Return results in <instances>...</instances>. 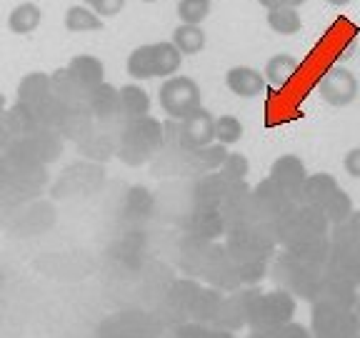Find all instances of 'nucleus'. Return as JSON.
Wrapping results in <instances>:
<instances>
[{
	"instance_id": "obj_1",
	"label": "nucleus",
	"mask_w": 360,
	"mask_h": 338,
	"mask_svg": "<svg viewBox=\"0 0 360 338\" xmlns=\"http://www.w3.org/2000/svg\"><path fill=\"white\" fill-rule=\"evenodd\" d=\"M165 146V128L158 118H135L120 125L118 146H115V156L120 158V163L125 165H146L155 161V156L163 151Z\"/></svg>"
},
{
	"instance_id": "obj_2",
	"label": "nucleus",
	"mask_w": 360,
	"mask_h": 338,
	"mask_svg": "<svg viewBox=\"0 0 360 338\" xmlns=\"http://www.w3.org/2000/svg\"><path fill=\"white\" fill-rule=\"evenodd\" d=\"M326 263H315V261L298 258L290 251H283L273 256V265H270V276L278 283V288L288 291L292 299H303L313 303L315 293L326 281Z\"/></svg>"
},
{
	"instance_id": "obj_3",
	"label": "nucleus",
	"mask_w": 360,
	"mask_h": 338,
	"mask_svg": "<svg viewBox=\"0 0 360 338\" xmlns=\"http://www.w3.org/2000/svg\"><path fill=\"white\" fill-rule=\"evenodd\" d=\"M273 233H276V243L281 248H298L305 243L326 241L330 233V223L323 215V211L295 203L281 218L273 220Z\"/></svg>"
},
{
	"instance_id": "obj_4",
	"label": "nucleus",
	"mask_w": 360,
	"mask_h": 338,
	"mask_svg": "<svg viewBox=\"0 0 360 338\" xmlns=\"http://www.w3.org/2000/svg\"><path fill=\"white\" fill-rule=\"evenodd\" d=\"M183 65V56L178 53L170 40L160 43L138 45L128 56L125 70L133 80H153V78H173Z\"/></svg>"
},
{
	"instance_id": "obj_5",
	"label": "nucleus",
	"mask_w": 360,
	"mask_h": 338,
	"mask_svg": "<svg viewBox=\"0 0 360 338\" xmlns=\"http://www.w3.org/2000/svg\"><path fill=\"white\" fill-rule=\"evenodd\" d=\"M295 299L283 288L260 291L253 288L250 303H248V328L250 331H270V328L285 326L295 318Z\"/></svg>"
},
{
	"instance_id": "obj_6",
	"label": "nucleus",
	"mask_w": 360,
	"mask_h": 338,
	"mask_svg": "<svg viewBox=\"0 0 360 338\" xmlns=\"http://www.w3.org/2000/svg\"><path fill=\"white\" fill-rule=\"evenodd\" d=\"M223 248L236 263H268L278 248L273 223H260L243 228V231L225 233Z\"/></svg>"
},
{
	"instance_id": "obj_7",
	"label": "nucleus",
	"mask_w": 360,
	"mask_h": 338,
	"mask_svg": "<svg viewBox=\"0 0 360 338\" xmlns=\"http://www.w3.org/2000/svg\"><path fill=\"white\" fill-rule=\"evenodd\" d=\"M165 146L183 148V151H200L215 143V115L208 108H198L183 120H165Z\"/></svg>"
},
{
	"instance_id": "obj_8",
	"label": "nucleus",
	"mask_w": 360,
	"mask_h": 338,
	"mask_svg": "<svg viewBox=\"0 0 360 338\" xmlns=\"http://www.w3.org/2000/svg\"><path fill=\"white\" fill-rule=\"evenodd\" d=\"M63 153V135L58 130H33L28 135H20L13 141L6 156L15 163L25 165H48L58 161Z\"/></svg>"
},
{
	"instance_id": "obj_9",
	"label": "nucleus",
	"mask_w": 360,
	"mask_h": 338,
	"mask_svg": "<svg viewBox=\"0 0 360 338\" xmlns=\"http://www.w3.org/2000/svg\"><path fill=\"white\" fill-rule=\"evenodd\" d=\"M158 101L160 108L170 120H183L186 115H191L193 111L202 106V93L200 85L188 75H173L165 78L158 90Z\"/></svg>"
},
{
	"instance_id": "obj_10",
	"label": "nucleus",
	"mask_w": 360,
	"mask_h": 338,
	"mask_svg": "<svg viewBox=\"0 0 360 338\" xmlns=\"http://www.w3.org/2000/svg\"><path fill=\"white\" fill-rule=\"evenodd\" d=\"M245 188V180L231 178L223 170H213V173L198 175L193 183V208H210L220 211L233 196Z\"/></svg>"
},
{
	"instance_id": "obj_11",
	"label": "nucleus",
	"mask_w": 360,
	"mask_h": 338,
	"mask_svg": "<svg viewBox=\"0 0 360 338\" xmlns=\"http://www.w3.org/2000/svg\"><path fill=\"white\" fill-rule=\"evenodd\" d=\"M310 333L313 338H355L360 333V321L353 311L313 306Z\"/></svg>"
},
{
	"instance_id": "obj_12",
	"label": "nucleus",
	"mask_w": 360,
	"mask_h": 338,
	"mask_svg": "<svg viewBox=\"0 0 360 338\" xmlns=\"http://www.w3.org/2000/svg\"><path fill=\"white\" fill-rule=\"evenodd\" d=\"M318 93L328 106L345 108L360 96V83L353 70H348L345 65H333L323 73L321 83H318Z\"/></svg>"
},
{
	"instance_id": "obj_13",
	"label": "nucleus",
	"mask_w": 360,
	"mask_h": 338,
	"mask_svg": "<svg viewBox=\"0 0 360 338\" xmlns=\"http://www.w3.org/2000/svg\"><path fill=\"white\" fill-rule=\"evenodd\" d=\"M220 243L218 241H202V238L183 236L178 246V263L191 278H202V273L208 270L210 261L218 254Z\"/></svg>"
},
{
	"instance_id": "obj_14",
	"label": "nucleus",
	"mask_w": 360,
	"mask_h": 338,
	"mask_svg": "<svg viewBox=\"0 0 360 338\" xmlns=\"http://www.w3.org/2000/svg\"><path fill=\"white\" fill-rule=\"evenodd\" d=\"M220 215H223L225 223V233L233 231H243V228H250V225H260V223H270L263 215L258 213L253 203V196H250V188H243L238 196H233L231 201L225 203L220 208Z\"/></svg>"
},
{
	"instance_id": "obj_15",
	"label": "nucleus",
	"mask_w": 360,
	"mask_h": 338,
	"mask_svg": "<svg viewBox=\"0 0 360 338\" xmlns=\"http://www.w3.org/2000/svg\"><path fill=\"white\" fill-rule=\"evenodd\" d=\"M250 196H253V203H255V208H258V213L263 215L265 220H270V223H273L276 218H281L288 208L295 206V201H292V198L288 196L273 178L260 180L258 186L250 188Z\"/></svg>"
},
{
	"instance_id": "obj_16",
	"label": "nucleus",
	"mask_w": 360,
	"mask_h": 338,
	"mask_svg": "<svg viewBox=\"0 0 360 338\" xmlns=\"http://www.w3.org/2000/svg\"><path fill=\"white\" fill-rule=\"evenodd\" d=\"M308 175L310 173H308V168H305L303 161H300L295 153H285V156H281V158L273 161L268 178L276 180L278 186H281L283 191L292 198V201H298L300 191H303V186H305V180H308Z\"/></svg>"
},
{
	"instance_id": "obj_17",
	"label": "nucleus",
	"mask_w": 360,
	"mask_h": 338,
	"mask_svg": "<svg viewBox=\"0 0 360 338\" xmlns=\"http://www.w3.org/2000/svg\"><path fill=\"white\" fill-rule=\"evenodd\" d=\"M253 288H240V291L225 293L223 303H220V311L213 321V328L236 333V331H240L243 326H248V303H250Z\"/></svg>"
},
{
	"instance_id": "obj_18",
	"label": "nucleus",
	"mask_w": 360,
	"mask_h": 338,
	"mask_svg": "<svg viewBox=\"0 0 360 338\" xmlns=\"http://www.w3.org/2000/svg\"><path fill=\"white\" fill-rule=\"evenodd\" d=\"M202 291V283L198 278H178L165 293V308L173 315L175 321L188 323L191 321L193 306H195L198 296Z\"/></svg>"
},
{
	"instance_id": "obj_19",
	"label": "nucleus",
	"mask_w": 360,
	"mask_h": 338,
	"mask_svg": "<svg viewBox=\"0 0 360 338\" xmlns=\"http://www.w3.org/2000/svg\"><path fill=\"white\" fill-rule=\"evenodd\" d=\"M180 228H183L186 236L202 238V241H218V238H225V223H223L220 211L193 208L188 215H183Z\"/></svg>"
},
{
	"instance_id": "obj_20",
	"label": "nucleus",
	"mask_w": 360,
	"mask_h": 338,
	"mask_svg": "<svg viewBox=\"0 0 360 338\" xmlns=\"http://www.w3.org/2000/svg\"><path fill=\"white\" fill-rule=\"evenodd\" d=\"M153 323L148 315L138 313H120L110 315L101 328L98 338H153Z\"/></svg>"
},
{
	"instance_id": "obj_21",
	"label": "nucleus",
	"mask_w": 360,
	"mask_h": 338,
	"mask_svg": "<svg viewBox=\"0 0 360 338\" xmlns=\"http://www.w3.org/2000/svg\"><path fill=\"white\" fill-rule=\"evenodd\" d=\"M355 296H358V286L343 281V278H335L330 273H326V281L321 283L318 293L310 306H321V308H345L353 311Z\"/></svg>"
},
{
	"instance_id": "obj_22",
	"label": "nucleus",
	"mask_w": 360,
	"mask_h": 338,
	"mask_svg": "<svg viewBox=\"0 0 360 338\" xmlns=\"http://www.w3.org/2000/svg\"><path fill=\"white\" fill-rule=\"evenodd\" d=\"M326 270L360 288V241L353 246H330Z\"/></svg>"
},
{
	"instance_id": "obj_23",
	"label": "nucleus",
	"mask_w": 360,
	"mask_h": 338,
	"mask_svg": "<svg viewBox=\"0 0 360 338\" xmlns=\"http://www.w3.org/2000/svg\"><path fill=\"white\" fill-rule=\"evenodd\" d=\"M338 191H340V183L335 180V175L326 173V170L310 173L295 203H298V206H310V208L323 211V206H326Z\"/></svg>"
},
{
	"instance_id": "obj_24",
	"label": "nucleus",
	"mask_w": 360,
	"mask_h": 338,
	"mask_svg": "<svg viewBox=\"0 0 360 338\" xmlns=\"http://www.w3.org/2000/svg\"><path fill=\"white\" fill-rule=\"evenodd\" d=\"M88 111H90V115H93V120H98L101 125L120 123L118 88H115V85H110V83H101L88 96Z\"/></svg>"
},
{
	"instance_id": "obj_25",
	"label": "nucleus",
	"mask_w": 360,
	"mask_h": 338,
	"mask_svg": "<svg viewBox=\"0 0 360 338\" xmlns=\"http://www.w3.org/2000/svg\"><path fill=\"white\" fill-rule=\"evenodd\" d=\"M68 73L78 80V85L85 90V93H93L101 83H105V65H103L101 58L88 56V53H80L73 61L68 63Z\"/></svg>"
},
{
	"instance_id": "obj_26",
	"label": "nucleus",
	"mask_w": 360,
	"mask_h": 338,
	"mask_svg": "<svg viewBox=\"0 0 360 338\" xmlns=\"http://www.w3.org/2000/svg\"><path fill=\"white\" fill-rule=\"evenodd\" d=\"M118 115L120 125L135 118H146L150 115V96L148 90L141 88L138 83H128L118 88Z\"/></svg>"
},
{
	"instance_id": "obj_27",
	"label": "nucleus",
	"mask_w": 360,
	"mask_h": 338,
	"mask_svg": "<svg viewBox=\"0 0 360 338\" xmlns=\"http://www.w3.org/2000/svg\"><path fill=\"white\" fill-rule=\"evenodd\" d=\"M53 96L68 108V111H88V93L78 85V80L68 73V68H58L51 73Z\"/></svg>"
},
{
	"instance_id": "obj_28",
	"label": "nucleus",
	"mask_w": 360,
	"mask_h": 338,
	"mask_svg": "<svg viewBox=\"0 0 360 338\" xmlns=\"http://www.w3.org/2000/svg\"><path fill=\"white\" fill-rule=\"evenodd\" d=\"M225 85L238 98H258L265 90V78L260 70L250 65H233L225 73Z\"/></svg>"
},
{
	"instance_id": "obj_29",
	"label": "nucleus",
	"mask_w": 360,
	"mask_h": 338,
	"mask_svg": "<svg viewBox=\"0 0 360 338\" xmlns=\"http://www.w3.org/2000/svg\"><path fill=\"white\" fill-rule=\"evenodd\" d=\"M228 158V148L220 146V143H210V146L200 148V151H188L186 161H183V170L195 175H205L213 173V170H220Z\"/></svg>"
},
{
	"instance_id": "obj_30",
	"label": "nucleus",
	"mask_w": 360,
	"mask_h": 338,
	"mask_svg": "<svg viewBox=\"0 0 360 338\" xmlns=\"http://www.w3.org/2000/svg\"><path fill=\"white\" fill-rule=\"evenodd\" d=\"M53 96V80L51 73H43V70H30L20 78L18 83V101L25 103V106H33V103H43Z\"/></svg>"
},
{
	"instance_id": "obj_31",
	"label": "nucleus",
	"mask_w": 360,
	"mask_h": 338,
	"mask_svg": "<svg viewBox=\"0 0 360 338\" xmlns=\"http://www.w3.org/2000/svg\"><path fill=\"white\" fill-rule=\"evenodd\" d=\"M223 291L213 286H202L200 296H198L195 306H193V313H191V321L188 323H200V326H213L215 315L220 311V303H223Z\"/></svg>"
},
{
	"instance_id": "obj_32",
	"label": "nucleus",
	"mask_w": 360,
	"mask_h": 338,
	"mask_svg": "<svg viewBox=\"0 0 360 338\" xmlns=\"http://www.w3.org/2000/svg\"><path fill=\"white\" fill-rule=\"evenodd\" d=\"M40 20H43V11L38 8V3L25 0V3H20V6H15L11 11V15H8V28L15 35H28L38 28Z\"/></svg>"
},
{
	"instance_id": "obj_33",
	"label": "nucleus",
	"mask_w": 360,
	"mask_h": 338,
	"mask_svg": "<svg viewBox=\"0 0 360 338\" xmlns=\"http://www.w3.org/2000/svg\"><path fill=\"white\" fill-rule=\"evenodd\" d=\"M298 68H300V63L295 56H290V53H278V56H273L265 63L263 78H265V83H270L273 88H283Z\"/></svg>"
},
{
	"instance_id": "obj_34",
	"label": "nucleus",
	"mask_w": 360,
	"mask_h": 338,
	"mask_svg": "<svg viewBox=\"0 0 360 338\" xmlns=\"http://www.w3.org/2000/svg\"><path fill=\"white\" fill-rule=\"evenodd\" d=\"M170 43L178 48L180 56H195L205 48V30L200 25H186L180 23L178 28L173 30V40Z\"/></svg>"
},
{
	"instance_id": "obj_35",
	"label": "nucleus",
	"mask_w": 360,
	"mask_h": 338,
	"mask_svg": "<svg viewBox=\"0 0 360 338\" xmlns=\"http://www.w3.org/2000/svg\"><path fill=\"white\" fill-rule=\"evenodd\" d=\"M65 28L70 33H88V30H101L103 18L90 6H70L65 11Z\"/></svg>"
},
{
	"instance_id": "obj_36",
	"label": "nucleus",
	"mask_w": 360,
	"mask_h": 338,
	"mask_svg": "<svg viewBox=\"0 0 360 338\" xmlns=\"http://www.w3.org/2000/svg\"><path fill=\"white\" fill-rule=\"evenodd\" d=\"M268 25L278 35H295L303 28L298 8H273L268 11Z\"/></svg>"
},
{
	"instance_id": "obj_37",
	"label": "nucleus",
	"mask_w": 360,
	"mask_h": 338,
	"mask_svg": "<svg viewBox=\"0 0 360 338\" xmlns=\"http://www.w3.org/2000/svg\"><path fill=\"white\" fill-rule=\"evenodd\" d=\"M328 241H330V246H353V243H358L360 241V211H353L345 220L330 225Z\"/></svg>"
},
{
	"instance_id": "obj_38",
	"label": "nucleus",
	"mask_w": 360,
	"mask_h": 338,
	"mask_svg": "<svg viewBox=\"0 0 360 338\" xmlns=\"http://www.w3.org/2000/svg\"><path fill=\"white\" fill-rule=\"evenodd\" d=\"M243 133H245V128H243V123L236 115H220V118H215V143H220V146H233V143L240 141Z\"/></svg>"
},
{
	"instance_id": "obj_39",
	"label": "nucleus",
	"mask_w": 360,
	"mask_h": 338,
	"mask_svg": "<svg viewBox=\"0 0 360 338\" xmlns=\"http://www.w3.org/2000/svg\"><path fill=\"white\" fill-rule=\"evenodd\" d=\"M353 201H350V196L348 193L340 188V191L335 193V196L330 198V201L323 206V215L328 218V223L330 225H335V223H340V220H345L350 213H353Z\"/></svg>"
},
{
	"instance_id": "obj_40",
	"label": "nucleus",
	"mask_w": 360,
	"mask_h": 338,
	"mask_svg": "<svg viewBox=\"0 0 360 338\" xmlns=\"http://www.w3.org/2000/svg\"><path fill=\"white\" fill-rule=\"evenodd\" d=\"M210 15V0H178V18L186 25H200Z\"/></svg>"
},
{
	"instance_id": "obj_41",
	"label": "nucleus",
	"mask_w": 360,
	"mask_h": 338,
	"mask_svg": "<svg viewBox=\"0 0 360 338\" xmlns=\"http://www.w3.org/2000/svg\"><path fill=\"white\" fill-rule=\"evenodd\" d=\"M250 338H313L310 328L300 326L298 321H290L285 326L270 328V331H250Z\"/></svg>"
},
{
	"instance_id": "obj_42",
	"label": "nucleus",
	"mask_w": 360,
	"mask_h": 338,
	"mask_svg": "<svg viewBox=\"0 0 360 338\" xmlns=\"http://www.w3.org/2000/svg\"><path fill=\"white\" fill-rule=\"evenodd\" d=\"M220 170L236 180H245L248 170H250V163H248V158L243 156V153H228V158H225V163Z\"/></svg>"
},
{
	"instance_id": "obj_43",
	"label": "nucleus",
	"mask_w": 360,
	"mask_h": 338,
	"mask_svg": "<svg viewBox=\"0 0 360 338\" xmlns=\"http://www.w3.org/2000/svg\"><path fill=\"white\" fill-rule=\"evenodd\" d=\"M90 8H93L101 18H110V15H118V13L123 11L125 0H96Z\"/></svg>"
},
{
	"instance_id": "obj_44",
	"label": "nucleus",
	"mask_w": 360,
	"mask_h": 338,
	"mask_svg": "<svg viewBox=\"0 0 360 338\" xmlns=\"http://www.w3.org/2000/svg\"><path fill=\"white\" fill-rule=\"evenodd\" d=\"M343 168H345V173H348L350 178H358L360 180V146L350 148V151L345 153Z\"/></svg>"
},
{
	"instance_id": "obj_45",
	"label": "nucleus",
	"mask_w": 360,
	"mask_h": 338,
	"mask_svg": "<svg viewBox=\"0 0 360 338\" xmlns=\"http://www.w3.org/2000/svg\"><path fill=\"white\" fill-rule=\"evenodd\" d=\"M13 141H15V138H13V133L6 128V123H3V120H0V158L6 156V153H8V148L13 146Z\"/></svg>"
},
{
	"instance_id": "obj_46",
	"label": "nucleus",
	"mask_w": 360,
	"mask_h": 338,
	"mask_svg": "<svg viewBox=\"0 0 360 338\" xmlns=\"http://www.w3.org/2000/svg\"><path fill=\"white\" fill-rule=\"evenodd\" d=\"M353 313L358 315V321H360V288H358V296H355V306H353Z\"/></svg>"
},
{
	"instance_id": "obj_47",
	"label": "nucleus",
	"mask_w": 360,
	"mask_h": 338,
	"mask_svg": "<svg viewBox=\"0 0 360 338\" xmlns=\"http://www.w3.org/2000/svg\"><path fill=\"white\" fill-rule=\"evenodd\" d=\"M326 3H330V6H338V8H343V6H348L350 0H326Z\"/></svg>"
},
{
	"instance_id": "obj_48",
	"label": "nucleus",
	"mask_w": 360,
	"mask_h": 338,
	"mask_svg": "<svg viewBox=\"0 0 360 338\" xmlns=\"http://www.w3.org/2000/svg\"><path fill=\"white\" fill-rule=\"evenodd\" d=\"M6 108H8L6 96H3V93H0V115H3V113H6Z\"/></svg>"
},
{
	"instance_id": "obj_49",
	"label": "nucleus",
	"mask_w": 360,
	"mask_h": 338,
	"mask_svg": "<svg viewBox=\"0 0 360 338\" xmlns=\"http://www.w3.org/2000/svg\"><path fill=\"white\" fill-rule=\"evenodd\" d=\"M305 0H288V8H300Z\"/></svg>"
},
{
	"instance_id": "obj_50",
	"label": "nucleus",
	"mask_w": 360,
	"mask_h": 338,
	"mask_svg": "<svg viewBox=\"0 0 360 338\" xmlns=\"http://www.w3.org/2000/svg\"><path fill=\"white\" fill-rule=\"evenodd\" d=\"M85 3H88V6H93V3H96V0H85Z\"/></svg>"
},
{
	"instance_id": "obj_51",
	"label": "nucleus",
	"mask_w": 360,
	"mask_h": 338,
	"mask_svg": "<svg viewBox=\"0 0 360 338\" xmlns=\"http://www.w3.org/2000/svg\"><path fill=\"white\" fill-rule=\"evenodd\" d=\"M0 288H3V273H0Z\"/></svg>"
},
{
	"instance_id": "obj_52",
	"label": "nucleus",
	"mask_w": 360,
	"mask_h": 338,
	"mask_svg": "<svg viewBox=\"0 0 360 338\" xmlns=\"http://www.w3.org/2000/svg\"><path fill=\"white\" fill-rule=\"evenodd\" d=\"M143 3H155V0H143Z\"/></svg>"
},
{
	"instance_id": "obj_53",
	"label": "nucleus",
	"mask_w": 360,
	"mask_h": 338,
	"mask_svg": "<svg viewBox=\"0 0 360 338\" xmlns=\"http://www.w3.org/2000/svg\"><path fill=\"white\" fill-rule=\"evenodd\" d=\"M30 3H38V0H30Z\"/></svg>"
},
{
	"instance_id": "obj_54",
	"label": "nucleus",
	"mask_w": 360,
	"mask_h": 338,
	"mask_svg": "<svg viewBox=\"0 0 360 338\" xmlns=\"http://www.w3.org/2000/svg\"><path fill=\"white\" fill-rule=\"evenodd\" d=\"M355 338H360V333H358V336H355Z\"/></svg>"
},
{
	"instance_id": "obj_55",
	"label": "nucleus",
	"mask_w": 360,
	"mask_h": 338,
	"mask_svg": "<svg viewBox=\"0 0 360 338\" xmlns=\"http://www.w3.org/2000/svg\"><path fill=\"white\" fill-rule=\"evenodd\" d=\"M248 338H250V336H248Z\"/></svg>"
}]
</instances>
